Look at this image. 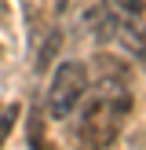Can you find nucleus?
Wrapping results in <instances>:
<instances>
[{
	"mask_svg": "<svg viewBox=\"0 0 146 150\" xmlns=\"http://www.w3.org/2000/svg\"><path fill=\"white\" fill-rule=\"evenodd\" d=\"M77 110H80V117H77V128H73L77 143L84 150H106L121 136L124 121L131 114V88H124V92H95V88H88Z\"/></svg>",
	"mask_w": 146,
	"mask_h": 150,
	"instance_id": "1",
	"label": "nucleus"
},
{
	"mask_svg": "<svg viewBox=\"0 0 146 150\" xmlns=\"http://www.w3.org/2000/svg\"><path fill=\"white\" fill-rule=\"evenodd\" d=\"M84 92H88V66L77 62V59L58 62L55 66V77H51V84H48V95H44L48 114L55 117V121L73 117L77 106H80V99H84Z\"/></svg>",
	"mask_w": 146,
	"mask_h": 150,
	"instance_id": "2",
	"label": "nucleus"
},
{
	"mask_svg": "<svg viewBox=\"0 0 146 150\" xmlns=\"http://www.w3.org/2000/svg\"><path fill=\"white\" fill-rule=\"evenodd\" d=\"M117 15H113V7L110 4H102V0H91V4L84 7V15H80V29H84L91 40H99V44H106V40H113L117 37Z\"/></svg>",
	"mask_w": 146,
	"mask_h": 150,
	"instance_id": "3",
	"label": "nucleus"
},
{
	"mask_svg": "<svg viewBox=\"0 0 146 150\" xmlns=\"http://www.w3.org/2000/svg\"><path fill=\"white\" fill-rule=\"evenodd\" d=\"M117 40L124 44V51H128L135 62L146 66V26H139L135 18L124 22V26H117Z\"/></svg>",
	"mask_w": 146,
	"mask_h": 150,
	"instance_id": "4",
	"label": "nucleus"
},
{
	"mask_svg": "<svg viewBox=\"0 0 146 150\" xmlns=\"http://www.w3.org/2000/svg\"><path fill=\"white\" fill-rule=\"evenodd\" d=\"M62 40H66L62 29H48V33H44V44L36 48V70H40V73L55 62V55H58V48H62Z\"/></svg>",
	"mask_w": 146,
	"mask_h": 150,
	"instance_id": "5",
	"label": "nucleus"
},
{
	"mask_svg": "<svg viewBox=\"0 0 146 150\" xmlns=\"http://www.w3.org/2000/svg\"><path fill=\"white\" fill-rule=\"evenodd\" d=\"M91 66H95V77H113V81H131V73H128V66L121 62V59H113V55H95L91 59Z\"/></svg>",
	"mask_w": 146,
	"mask_h": 150,
	"instance_id": "6",
	"label": "nucleus"
},
{
	"mask_svg": "<svg viewBox=\"0 0 146 150\" xmlns=\"http://www.w3.org/2000/svg\"><path fill=\"white\" fill-rule=\"evenodd\" d=\"M15 121H18V106H0V146H4V139L11 136Z\"/></svg>",
	"mask_w": 146,
	"mask_h": 150,
	"instance_id": "7",
	"label": "nucleus"
},
{
	"mask_svg": "<svg viewBox=\"0 0 146 150\" xmlns=\"http://www.w3.org/2000/svg\"><path fill=\"white\" fill-rule=\"evenodd\" d=\"M113 7H117V11H124L128 18H139V15L146 11V0H113Z\"/></svg>",
	"mask_w": 146,
	"mask_h": 150,
	"instance_id": "8",
	"label": "nucleus"
},
{
	"mask_svg": "<svg viewBox=\"0 0 146 150\" xmlns=\"http://www.w3.org/2000/svg\"><path fill=\"white\" fill-rule=\"evenodd\" d=\"M29 146H33V150L44 146V143H40V110H33V114H29Z\"/></svg>",
	"mask_w": 146,
	"mask_h": 150,
	"instance_id": "9",
	"label": "nucleus"
},
{
	"mask_svg": "<svg viewBox=\"0 0 146 150\" xmlns=\"http://www.w3.org/2000/svg\"><path fill=\"white\" fill-rule=\"evenodd\" d=\"M66 4H69V0H55V11H66Z\"/></svg>",
	"mask_w": 146,
	"mask_h": 150,
	"instance_id": "10",
	"label": "nucleus"
}]
</instances>
